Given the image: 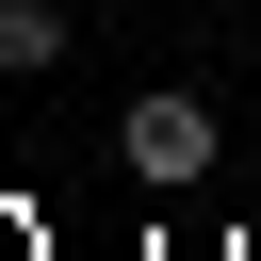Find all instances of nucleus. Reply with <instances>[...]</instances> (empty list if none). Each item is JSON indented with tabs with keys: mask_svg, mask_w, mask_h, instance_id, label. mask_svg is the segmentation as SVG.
Wrapping results in <instances>:
<instances>
[{
	"mask_svg": "<svg viewBox=\"0 0 261 261\" xmlns=\"http://www.w3.org/2000/svg\"><path fill=\"white\" fill-rule=\"evenodd\" d=\"M114 147H130V179H147V196H196L228 130H212V98H196V82H147V98L114 114Z\"/></svg>",
	"mask_w": 261,
	"mask_h": 261,
	"instance_id": "f257e3e1",
	"label": "nucleus"
},
{
	"mask_svg": "<svg viewBox=\"0 0 261 261\" xmlns=\"http://www.w3.org/2000/svg\"><path fill=\"white\" fill-rule=\"evenodd\" d=\"M49 65H65V16L49 0H0V82H49Z\"/></svg>",
	"mask_w": 261,
	"mask_h": 261,
	"instance_id": "f03ea898",
	"label": "nucleus"
}]
</instances>
